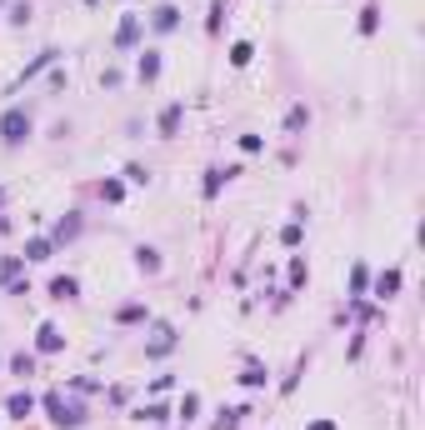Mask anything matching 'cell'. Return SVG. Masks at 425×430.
I'll return each instance as SVG.
<instances>
[{"label": "cell", "mask_w": 425, "mask_h": 430, "mask_svg": "<svg viewBox=\"0 0 425 430\" xmlns=\"http://www.w3.org/2000/svg\"><path fill=\"white\" fill-rule=\"evenodd\" d=\"M40 405H45V415H50V420H56L61 430H80V425H85V405H75V400H66L61 391H45V395H40Z\"/></svg>", "instance_id": "cell-1"}, {"label": "cell", "mask_w": 425, "mask_h": 430, "mask_svg": "<svg viewBox=\"0 0 425 430\" xmlns=\"http://www.w3.org/2000/svg\"><path fill=\"white\" fill-rule=\"evenodd\" d=\"M0 140L6 145H25L30 140V111L25 105H6V116H0Z\"/></svg>", "instance_id": "cell-2"}, {"label": "cell", "mask_w": 425, "mask_h": 430, "mask_svg": "<svg viewBox=\"0 0 425 430\" xmlns=\"http://www.w3.org/2000/svg\"><path fill=\"white\" fill-rule=\"evenodd\" d=\"M175 25H180V6H171V0H161V6L150 11V30H155V35H171Z\"/></svg>", "instance_id": "cell-3"}, {"label": "cell", "mask_w": 425, "mask_h": 430, "mask_svg": "<svg viewBox=\"0 0 425 430\" xmlns=\"http://www.w3.org/2000/svg\"><path fill=\"white\" fill-rule=\"evenodd\" d=\"M235 176H240V166H226V171L216 166V171H205V185H200V195H205V200H216V195H221V190L235 180Z\"/></svg>", "instance_id": "cell-4"}, {"label": "cell", "mask_w": 425, "mask_h": 430, "mask_svg": "<svg viewBox=\"0 0 425 430\" xmlns=\"http://www.w3.org/2000/svg\"><path fill=\"white\" fill-rule=\"evenodd\" d=\"M161 70H166L161 50H140V61H135V75H140V85H155V80H161Z\"/></svg>", "instance_id": "cell-5"}, {"label": "cell", "mask_w": 425, "mask_h": 430, "mask_svg": "<svg viewBox=\"0 0 425 430\" xmlns=\"http://www.w3.org/2000/svg\"><path fill=\"white\" fill-rule=\"evenodd\" d=\"M35 350H40V355H56V350H66V336H61V326H50V320H45V326L35 331Z\"/></svg>", "instance_id": "cell-6"}, {"label": "cell", "mask_w": 425, "mask_h": 430, "mask_svg": "<svg viewBox=\"0 0 425 430\" xmlns=\"http://www.w3.org/2000/svg\"><path fill=\"white\" fill-rule=\"evenodd\" d=\"M171 350H175V326H155V340L145 345V355L150 360H166Z\"/></svg>", "instance_id": "cell-7"}, {"label": "cell", "mask_w": 425, "mask_h": 430, "mask_svg": "<svg viewBox=\"0 0 425 430\" xmlns=\"http://www.w3.org/2000/svg\"><path fill=\"white\" fill-rule=\"evenodd\" d=\"M180 121H185V100H171L166 111H161V121H155V130H161V135L171 140V135L180 130Z\"/></svg>", "instance_id": "cell-8"}, {"label": "cell", "mask_w": 425, "mask_h": 430, "mask_svg": "<svg viewBox=\"0 0 425 430\" xmlns=\"http://www.w3.org/2000/svg\"><path fill=\"white\" fill-rule=\"evenodd\" d=\"M140 45V16H125L116 25V50H135Z\"/></svg>", "instance_id": "cell-9"}, {"label": "cell", "mask_w": 425, "mask_h": 430, "mask_svg": "<svg viewBox=\"0 0 425 430\" xmlns=\"http://www.w3.org/2000/svg\"><path fill=\"white\" fill-rule=\"evenodd\" d=\"M35 405H40V400H35L30 391H16V395H6V415H11V420H25V415H35Z\"/></svg>", "instance_id": "cell-10"}, {"label": "cell", "mask_w": 425, "mask_h": 430, "mask_svg": "<svg viewBox=\"0 0 425 430\" xmlns=\"http://www.w3.org/2000/svg\"><path fill=\"white\" fill-rule=\"evenodd\" d=\"M310 130V111H305V100L285 105V135H305Z\"/></svg>", "instance_id": "cell-11"}, {"label": "cell", "mask_w": 425, "mask_h": 430, "mask_svg": "<svg viewBox=\"0 0 425 430\" xmlns=\"http://www.w3.org/2000/svg\"><path fill=\"white\" fill-rule=\"evenodd\" d=\"M370 290H376V300H390V295L400 290V271H395V265H390V271H381L376 281H370Z\"/></svg>", "instance_id": "cell-12"}, {"label": "cell", "mask_w": 425, "mask_h": 430, "mask_svg": "<svg viewBox=\"0 0 425 430\" xmlns=\"http://www.w3.org/2000/svg\"><path fill=\"white\" fill-rule=\"evenodd\" d=\"M235 381H240V386H245V391H260V386H265V381H271V370H265V365H260V360H245V370H240V375H235Z\"/></svg>", "instance_id": "cell-13"}, {"label": "cell", "mask_w": 425, "mask_h": 430, "mask_svg": "<svg viewBox=\"0 0 425 430\" xmlns=\"http://www.w3.org/2000/svg\"><path fill=\"white\" fill-rule=\"evenodd\" d=\"M56 61H61V50H40V56H35V61H30V66L20 70V80H16V85H25V80H35L40 70H50V66H56Z\"/></svg>", "instance_id": "cell-14"}, {"label": "cell", "mask_w": 425, "mask_h": 430, "mask_svg": "<svg viewBox=\"0 0 425 430\" xmlns=\"http://www.w3.org/2000/svg\"><path fill=\"white\" fill-rule=\"evenodd\" d=\"M75 235H80V210H70L66 221L56 226V235H50V245H66V240H75Z\"/></svg>", "instance_id": "cell-15"}, {"label": "cell", "mask_w": 425, "mask_h": 430, "mask_svg": "<svg viewBox=\"0 0 425 430\" xmlns=\"http://www.w3.org/2000/svg\"><path fill=\"white\" fill-rule=\"evenodd\" d=\"M50 295H56V300H75L80 295V281L75 276H56V281H50Z\"/></svg>", "instance_id": "cell-16"}, {"label": "cell", "mask_w": 425, "mask_h": 430, "mask_svg": "<svg viewBox=\"0 0 425 430\" xmlns=\"http://www.w3.org/2000/svg\"><path fill=\"white\" fill-rule=\"evenodd\" d=\"M50 255H56L50 235H35V240H25V265H30V260H50Z\"/></svg>", "instance_id": "cell-17"}, {"label": "cell", "mask_w": 425, "mask_h": 430, "mask_svg": "<svg viewBox=\"0 0 425 430\" xmlns=\"http://www.w3.org/2000/svg\"><path fill=\"white\" fill-rule=\"evenodd\" d=\"M135 265L145 276H155V271H161V250H155V245H135Z\"/></svg>", "instance_id": "cell-18"}, {"label": "cell", "mask_w": 425, "mask_h": 430, "mask_svg": "<svg viewBox=\"0 0 425 430\" xmlns=\"http://www.w3.org/2000/svg\"><path fill=\"white\" fill-rule=\"evenodd\" d=\"M245 415H250L245 405H230V410H221V415H216V430H240V425H245Z\"/></svg>", "instance_id": "cell-19"}, {"label": "cell", "mask_w": 425, "mask_h": 430, "mask_svg": "<svg viewBox=\"0 0 425 430\" xmlns=\"http://www.w3.org/2000/svg\"><path fill=\"white\" fill-rule=\"evenodd\" d=\"M135 420H150V425H166V420H171V410H166L161 400H150V405H135Z\"/></svg>", "instance_id": "cell-20"}, {"label": "cell", "mask_w": 425, "mask_h": 430, "mask_svg": "<svg viewBox=\"0 0 425 430\" xmlns=\"http://www.w3.org/2000/svg\"><path fill=\"white\" fill-rule=\"evenodd\" d=\"M20 276H25V255H6V260H0V285L20 281Z\"/></svg>", "instance_id": "cell-21"}, {"label": "cell", "mask_w": 425, "mask_h": 430, "mask_svg": "<svg viewBox=\"0 0 425 430\" xmlns=\"http://www.w3.org/2000/svg\"><path fill=\"white\" fill-rule=\"evenodd\" d=\"M250 61H255V45H250V40H235V45H230V66H235V70H245Z\"/></svg>", "instance_id": "cell-22"}, {"label": "cell", "mask_w": 425, "mask_h": 430, "mask_svg": "<svg viewBox=\"0 0 425 430\" xmlns=\"http://www.w3.org/2000/svg\"><path fill=\"white\" fill-rule=\"evenodd\" d=\"M226 11H230V0H210V16H205V30H210V35H221V20H226Z\"/></svg>", "instance_id": "cell-23"}, {"label": "cell", "mask_w": 425, "mask_h": 430, "mask_svg": "<svg viewBox=\"0 0 425 430\" xmlns=\"http://www.w3.org/2000/svg\"><path fill=\"white\" fill-rule=\"evenodd\" d=\"M116 320H121V326H140V320H150V310H145V305H121Z\"/></svg>", "instance_id": "cell-24"}, {"label": "cell", "mask_w": 425, "mask_h": 430, "mask_svg": "<svg viewBox=\"0 0 425 430\" xmlns=\"http://www.w3.org/2000/svg\"><path fill=\"white\" fill-rule=\"evenodd\" d=\"M381 30V6H365L360 11V35H376Z\"/></svg>", "instance_id": "cell-25"}, {"label": "cell", "mask_w": 425, "mask_h": 430, "mask_svg": "<svg viewBox=\"0 0 425 430\" xmlns=\"http://www.w3.org/2000/svg\"><path fill=\"white\" fill-rule=\"evenodd\" d=\"M310 281V271H305V255H290V290H300Z\"/></svg>", "instance_id": "cell-26"}, {"label": "cell", "mask_w": 425, "mask_h": 430, "mask_svg": "<svg viewBox=\"0 0 425 430\" xmlns=\"http://www.w3.org/2000/svg\"><path fill=\"white\" fill-rule=\"evenodd\" d=\"M350 290H355V300L370 290V265H355V271H350Z\"/></svg>", "instance_id": "cell-27"}, {"label": "cell", "mask_w": 425, "mask_h": 430, "mask_svg": "<svg viewBox=\"0 0 425 430\" xmlns=\"http://www.w3.org/2000/svg\"><path fill=\"white\" fill-rule=\"evenodd\" d=\"M11 25H30V0H11Z\"/></svg>", "instance_id": "cell-28"}, {"label": "cell", "mask_w": 425, "mask_h": 430, "mask_svg": "<svg viewBox=\"0 0 425 430\" xmlns=\"http://www.w3.org/2000/svg\"><path fill=\"white\" fill-rule=\"evenodd\" d=\"M11 370H16V375H35V355H25V350L11 355Z\"/></svg>", "instance_id": "cell-29"}, {"label": "cell", "mask_w": 425, "mask_h": 430, "mask_svg": "<svg viewBox=\"0 0 425 430\" xmlns=\"http://www.w3.org/2000/svg\"><path fill=\"white\" fill-rule=\"evenodd\" d=\"M195 410H200V395H195V391H185V400H180V420L190 425V420H195Z\"/></svg>", "instance_id": "cell-30"}, {"label": "cell", "mask_w": 425, "mask_h": 430, "mask_svg": "<svg viewBox=\"0 0 425 430\" xmlns=\"http://www.w3.org/2000/svg\"><path fill=\"white\" fill-rule=\"evenodd\" d=\"M100 195L111 200V205H116V200H125V180H105V185H100Z\"/></svg>", "instance_id": "cell-31"}, {"label": "cell", "mask_w": 425, "mask_h": 430, "mask_svg": "<svg viewBox=\"0 0 425 430\" xmlns=\"http://www.w3.org/2000/svg\"><path fill=\"white\" fill-rule=\"evenodd\" d=\"M300 235H305V231H300V221H290V226L281 231V245H290V250H295V245H300Z\"/></svg>", "instance_id": "cell-32"}, {"label": "cell", "mask_w": 425, "mask_h": 430, "mask_svg": "<svg viewBox=\"0 0 425 430\" xmlns=\"http://www.w3.org/2000/svg\"><path fill=\"white\" fill-rule=\"evenodd\" d=\"M125 180H130V185H150V171H145V166H125Z\"/></svg>", "instance_id": "cell-33"}, {"label": "cell", "mask_w": 425, "mask_h": 430, "mask_svg": "<svg viewBox=\"0 0 425 430\" xmlns=\"http://www.w3.org/2000/svg\"><path fill=\"white\" fill-rule=\"evenodd\" d=\"M240 150H245V155H260L265 140H260V135H240Z\"/></svg>", "instance_id": "cell-34"}, {"label": "cell", "mask_w": 425, "mask_h": 430, "mask_svg": "<svg viewBox=\"0 0 425 430\" xmlns=\"http://www.w3.org/2000/svg\"><path fill=\"white\" fill-rule=\"evenodd\" d=\"M0 290H6V295H30V285H25V276H20V281H6V285H0Z\"/></svg>", "instance_id": "cell-35"}, {"label": "cell", "mask_w": 425, "mask_h": 430, "mask_svg": "<svg viewBox=\"0 0 425 430\" xmlns=\"http://www.w3.org/2000/svg\"><path fill=\"white\" fill-rule=\"evenodd\" d=\"M310 430H335V420H310Z\"/></svg>", "instance_id": "cell-36"}, {"label": "cell", "mask_w": 425, "mask_h": 430, "mask_svg": "<svg viewBox=\"0 0 425 430\" xmlns=\"http://www.w3.org/2000/svg\"><path fill=\"white\" fill-rule=\"evenodd\" d=\"M0 205H6V185H0Z\"/></svg>", "instance_id": "cell-37"}, {"label": "cell", "mask_w": 425, "mask_h": 430, "mask_svg": "<svg viewBox=\"0 0 425 430\" xmlns=\"http://www.w3.org/2000/svg\"><path fill=\"white\" fill-rule=\"evenodd\" d=\"M85 6H95V0H85Z\"/></svg>", "instance_id": "cell-38"}, {"label": "cell", "mask_w": 425, "mask_h": 430, "mask_svg": "<svg viewBox=\"0 0 425 430\" xmlns=\"http://www.w3.org/2000/svg\"><path fill=\"white\" fill-rule=\"evenodd\" d=\"M0 6H6V0H0Z\"/></svg>", "instance_id": "cell-39"}, {"label": "cell", "mask_w": 425, "mask_h": 430, "mask_svg": "<svg viewBox=\"0 0 425 430\" xmlns=\"http://www.w3.org/2000/svg\"><path fill=\"white\" fill-rule=\"evenodd\" d=\"M0 365H6V360H0Z\"/></svg>", "instance_id": "cell-40"}]
</instances>
